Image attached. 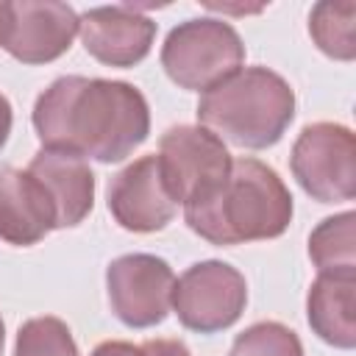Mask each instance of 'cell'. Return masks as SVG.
Segmentation results:
<instances>
[{
	"mask_svg": "<svg viewBox=\"0 0 356 356\" xmlns=\"http://www.w3.org/2000/svg\"><path fill=\"white\" fill-rule=\"evenodd\" d=\"M228 356H303V345L292 328L267 320L242 331Z\"/></svg>",
	"mask_w": 356,
	"mask_h": 356,
	"instance_id": "cell-18",
	"label": "cell"
},
{
	"mask_svg": "<svg viewBox=\"0 0 356 356\" xmlns=\"http://www.w3.org/2000/svg\"><path fill=\"white\" fill-rule=\"evenodd\" d=\"M28 172L47 189L56 206V228H72L86 220L95 203V175L81 156L42 147L31 159Z\"/></svg>",
	"mask_w": 356,
	"mask_h": 356,
	"instance_id": "cell-13",
	"label": "cell"
},
{
	"mask_svg": "<svg viewBox=\"0 0 356 356\" xmlns=\"http://www.w3.org/2000/svg\"><path fill=\"white\" fill-rule=\"evenodd\" d=\"M175 209L178 203L164 184L156 156L136 159L108 184V211L125 231H161L175 217Z\"/></svg>",
	"mask_w": 356,
	"mask_h": 356,
	"instance_id": "cell-10",
	"label": "cell"
},
{
	"mask_svg": "<svg viewBox=\"0 0 356 356\" xmlns=\"http://www.w3.org/2000/svg\"><path fill=\"white\" fill-rule=\"evenodd\" d=\"M312 331L342 350L356 345V275H317L306 298Z\"/></svg>",
	"mask_w": 356,
	"mask_h": 356,
	"instance_id": "cell-14",
	"label": "cell"
},
{
	"mask_svg": "<svg viewBox=\"0 0 356 356\" xmlns=\"http://www.w3.org/2000/svg\"><path fill=\"white\" fill-rule=\"evenodd\" d=\"M136 356H192L181 339H147L136 348Z\"/></svg>",
	"mask_w": 356,
	"mask_h": 356,
	"instance_id": "cell-19",
	"label": "cell"
},
{
	"mask_svg": "<svg viewBox=\"0 0 356 356\" xmlns=\"http://www.w3.org/2000/svg\"><path fill=\"white\" fill-rule=\"evenodd\" d=\"M309 256L320 275H356V214L325 217L309 236Z\"/></svg>",
	"mask_w": 356,
	"mask_h": 356,
	"instance_id": "cell-15",
	"label": "cell"
},
{
	"mask_svg": "<svg viewBox=\"0 0 356 356\" xmlns=\"http://www.w3.org/2000/svg\"><path fill=\"white\" fill-rule=\"evenodd\" d=\"M56 228V206L42 181L17 167L0 170V239L8 245H36Z\"/></svg>",
	"mask_w": 356,
	"mask_h": 356,
	"instance_id": "cell-12",
	"label": "cell"
},
{
	"mask_svg": "<svg viewBox=\"0 0 356 356\" xmlns=\"http://www.w3.org/2000/svg\"><path fill=\"white\" fill-rule=\"evenodd\" d=\"M175 275L170 264L150 253H128L108 264L106 289L117 320L131 328H150L172 309Z\"/></svg>",
	"mask_w": 356,
	"mask_h": 356,
	"instance_id": "cell-8",
	"label": "cell"
},
{
	"mask_svg": "<svg viewBox=\"0 0 356 356\" xmlns=\"http://www.w3.org/2000/svg\"><path fill=\"white\" fill-rule=\"evenodd\" d=\"M3 14H6V0H0V36H3Z\"/></svg>",
	"mask_w": 356,
	"mask_h": 356,
	"instance_id": "cell-23",
	"label": "cell"
},
{
	"mask_svg": "<svg viewBox=\"0 0 356 356\" xmlns=\"http://www.w3.org/2000/svg\"><path fill=\"white\" fill-rule=\"evenodd\" d=\"M78 33L92 58L108 67L139 64L156 39V22L134 6H100L78 17Z\"/></svg>",
	"mask_w": 356,
	"mask_h": 356,
	"instance_id": "cell-11",
	"label": "cell"
},
{
	"mask_svg": "<svg viewBox=\"0 0 356 356\" xmlns=\"http://www.w3.org/2000/svg\"><path fill=\"white\" fill-rule=\"evenodd\" d=\"M245 44L222 19H186L172 28L161 47V67L172 83L192 92H209L242 70Z\"/></svg>",
	"mask_w": 356,
	"mask_h": 356,
	"instance_id": "cell-4",
	"label": "cell"
},
{
	"mask_svg": "<svg viewBox=\"0 0 356 356\" xmlns=\"http://www.w3.org/2000/svg\"><path fill=\"white\" fill-rule=\"evenodd\" d=\"M248 303L245 275L225 261L192 264L172 286V309L184 328L214 334L239 320Z\"/></svg>",
	"mask_w": 356,
	"mask_h": 356,
	"instance_id": "cell-7",
	"label": "cell"
},
{
	"mask_svg": "<svg viewBox=\"0 0 356 356\" xmlns=\"http://www.w3.org/2000/svg\"><path fill=\"white\" fill-rule=\"evenodd\" d=\"M186 225L211 245L275 239L292 220V195L273 167L259 159L231 161L225 181L197 203L184 206Z\"/></svg>",
	"mask_w": 356,
	"mask_h": 356,
	"instance_id": "cell-2",
	"label": "cell"
},
{
	"mask_svg": "<svg viewBox=\"0 0 356 356\" xmlns=\"http://www.w3.org/2000/svg\"><path fill=\"white\" fill-rule=\"evenodd\" d=\"M92 356H136V345L122 339H108V342H100L92 350Z\"/></svg>",
	"mask_w": 356,
	"mask_h": 356,
	"instance_id": "cell-20",
	"label": "cell"
},
{
	"mask_svg": "<svg viewBox=\"0 0 356 356\" xmlns=\"http://www.w3.org/2000/svg\"><path fill=\"white\" fill-rule=\"evenodd\" d=\"M159 167L175 203L189 206L211 195L231 172V153L203 125H175L159 142Z\"/></svg>",
	"mask_w": 356,
	"mask_h": 356,
	"instance_id": "cell-6",
	"label": "cell"
},
{
	"mask_svg": "<svg viewBox=\"0 0 356 356\" xmlns=\"http://www.w3.org/2000/svg\"><path fill=\"white\" fill-rule=\"evenodd\" d=\"M356 19V3L353 0H325L317 3L309 14V33L314 39V44L339 61H350L356 56V33H353V22Z\"/></svg>",
	"mask_w": 356,
	"mask_h": 356,
	"instance_id": "cell-16",
	"label": "cell"
},
{
	"mask_svg": "<svg viewBox=\"0 0 356 356\" xmlns=\"http://www.w3.org/2000/svg\"><path fill=\"white\" fill-rule=\"evenodd\" d=\"M295 117L292 86L267 67H245L203 92L197 120L231 145L264 150L275 145Z\"/></svg>",
	"mask_w": 356,
	"mask_h": 356,
	"instance_id": "cell-3",
	"label": "cell"
},
{
	"mask_svg": "<svg viewBox=\"0 0 356 356\" xmlns=\"http://www.w3.org/2000/svg\"><path fill=\"white\" fill-rule=\"evenodd\" d=\"M8 134H11V103L6 100V95H0V150L8 139Z\"/></svg>",
	"mask_w": 356,
	"mask_h": 356,
	"instance_id": "cell-21",
	"label": "cell"
},
{
	"mask_svg": "<svg viewBox=\"0 0 356 356\" xmlns=\"http://www.w3.org/2000/svg\"><path fill=\"white\" fill-rule=\"evenodd\" d=\"M33 128L50 150L111 164L147 139L150 108L145 95L125 81L64 75L39 95Z\"/></svg>",
	"mask_w": 356,
	"mask_h": 356,
	"instance_id": "cell-1",
	"label": "cell"
},
{
	"mask_svg": "<svg viewBox=\"0 0 356 356\" xmlns=\"http://www.w3.org/2000/svg\"><path fill=\"white\" fill-rule=\"evenodd\" d=\"M3 345H6V328H3V320H0V356H3Z\"/></svg>",
	"mask_w": 356,
	"mask_h": 356,
	"instance_id": "cell-22",
	"label": "cell"
},
{
	"mask_svg": "<svg viewBox=\"0 0 356 356\" xmlns=\"http://www.w3.org/2000/svg\"><path fill=\"white\" fill-rule=\"evenodd\" d=\"M14 356H78V345L67 323L47 314L22 323Z\"/></svg>",
	"mask_w": 356,
	"mask_h": 356,
	"instance_id": "cell-17",
	"label": "cell"
},
{
	"mask_svg": "<svg viewBox=\"0 0 356 356\" xmlns=\"http://www.w3.org/2000/svg\"><path fill=\"white\" fill-rule=\"evenodd\" d=\"M292 175L320 203H342L356 195V136L339 122H314L292 147Z\"/></svg>",
	"mask_w": 356,
	"mask_h": 356,
	"instance_id": "cell-5",
	"label": "cell"
},
{
	"mask_svg": "<svg viewBox=\"0 0 356 356\" xmlns=\"http://www.w3.org/2000/svg\"><path fill=\"white\" fill-rule=\"evenodd\" d=\"M78 33V14L53 0H6L0 47L22 64H47L70 50Z\"/></svg>",
	"mask_w": 356,
	"mask_h": 356,
	"instance_id": "cell-9",
	"label": "cell"
}]
</instances>
